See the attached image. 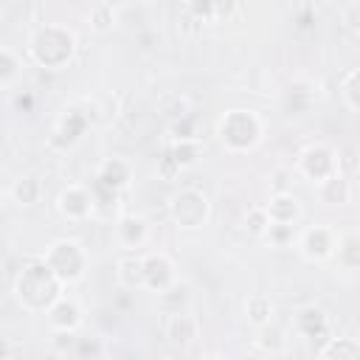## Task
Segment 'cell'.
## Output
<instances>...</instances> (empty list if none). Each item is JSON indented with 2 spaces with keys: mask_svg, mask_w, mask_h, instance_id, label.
<instances>
[{
  "mask_svg": "<svg viewBox=\"0 0 360 360\" xmlns=\"http://www.w3.org/2000/svg\"><path fill=\"white\" fill-rule=\"evenodd\" d=\"M59 284H62V278L53 273V267L48 264V259L31 262V264H25V270L20 273L17 295H20V301H25L28 307H45V304H51V301L56 298Z\"/></svg>",
  "mask_w": 360,
  "mask_h": 360,
  "instance_id": "cell-1",
  "label": "cell"
},
{
  "mask_svg": "<svg viewBox=\"0 0 360 360\" xmlns=\"http://www.w3.org/2000/svg\"><path fill=\"white\" fill-rule=\"evenodd\" d=\"M73 45H76V39H73L70 31L56 28V25H48L42 31H37V37L31 39V53H34V59L39 65L56 68V65H62V62L70 59Z\"/></svg>",
  "mask_w": 360,
  "mask_h": 360,
  "instance_id": "cell-2",
  "label": "cell"
},
{
  "mask_svg": "<svg viewBox=\"0 0 360 360\" xmlns=\"http://www.w3.org/2000/svg\"><path fill=\"white\" fill-rule=\"evenodd\" d=\"M219 138L231 149H248V146H253L259 141V121H256V115L253 112H245V110H231L219 121Z\"/></svg>",
  "mask_w": 360,
  "mask_h": 360,
  "instance_id": "cell-3",
  "label": "cell"
},
{
  "mask_svg": "<svg viewBox=\"0 0 360 360\" xmlns=\"http://www.w3.org/2000/svg\"><path fill=\"white\" fill-rule=\"evenodd\" d=\"M172 214H174V219H177L183 228H197V225H202L205 217H208V200H205L200 191L186 188V191H180V194L172 200Z\"/></svg>",
  "mask_w": 360,
  "mask_h": 360,
  "instance_id": "cell-4",
  "label": "cell"
},
{
  "mask_svg": "<svg viewBox=\"0 0 360 360\" xmlns=\"http://www.w3.org/2000/svg\"><path fill=\"white\" fill-rule=\"evenodd\" d=\"M45 259H48V264L53 267V273H56L62 281H73V278L82 276L84 259H82L79 245H73V242H56V245L48 250Z\"/></svg>",
  "mask_w": 360,
  "mask_h": 360,
  "instance_id": "cell-5",
  "label": "cell"
},
{
  "mask_svg": "<svg viewBox=\"0 0 360 360\" xmlns=\"http://www.w3.org/2000/svg\"><path fill=\"white\" fill-rule=\"evenodd\" d=\"M301 169L315 177V180H326L329 174H335V158L329 149L323 146H315V149H307L304 158H301Z\"/></svg>",
  "mask_w": 360,
  "mask_h": 360,
  "instance_id": "cell-6",
  "label": "cell"
},
{
  "mask_svg": "<svg viewBox=\"0 0 360 360\" xmlns=\"http://www.w3.org/2000/svg\"><path fill=\"white\" fill-rule=\"evenodd\" d=\"M59 211H62L65 217L82 219V217H87V214L93 211V194H87V191L79 188V186H70V188H65L62 197H59Z\"/></svg>",
  "mask_w": 360,
  "mask_h": 360,
  "instance_id": "cell-7",
  "label": "cell"
},
{
  "mask_svg": "<svg viewBox=\"0 0 360 360\" xmlns=\"http://www.w3.org/2000/svg\"><path fill=\"white\" fill-rule=\"evenodd\" d=\"M304 253L309 259H326L332 250H335V242H332V233L326 228H309L304 233V242H301Z\"/></svg>",
  "mask_w": 360,
  "mask_h": 360,
  "instance_id": "cell-8",
  "label": "cell"
},
{
  "mask_svg": "<svg viewBox=\"0 0 360 360\" xmlns=\"http://www.w3.org/2000/svg\"><path fill=\"white\" fill-rule=\"evenodd\" d=\"M267 214H270V222H281V225H290L295 217H298V200L292 194H276L267 205Z\"/></svg>",
  "mask_w": 360,
  "mask_h": 360,
  "instance_id": "cell-9",
  "label": "cell"
},
{
  "mask_svg": "<svg viewBox=\"0 0 360 360\" xmlns=\"http://www.w3.org/2000/svg\"><path fill=\"white\" fill-rule=\"evenodd\" d=\"M143 273H146V284H149V287H158V290H163V287L172 281V264H169V259L160 256V253L143 259Z\"/></svg>",
  "mask_w": 360,
  "mask_h": 360,
  "instance_id": "cell-10",
  "label": "cell"
},
{
  "mask_svg": "<svg viewBox=\"0 0 360 360\" xmlns=\"http://www.w3.org/2000/svg\"><path fill=\"white\" fill-rule=\"evenodd\" d=\"M98 180H101V186H107V188H121V186H127V180H129V169H127V163H121V160H107V163L101 166Z\"/></svg>",
  "mask_w": 360,
  "mask_h": 360,
  "instance_id": "cell-11",
  "label": "cell"
},
{
  "mask_svg": "<svg viewBox=\"0 0 360 360\" xmlns=\"http://www.w3.org/2000/svg\"><path fill=\"white\" fill-rule=\"evenodd\" d=\"M321 197H323L326 202H346V200H349V186H346V180L338 177V172L329 174L326 180H321Z\"/></svg>",
  "mask_w": 360,
  "mask_h": 360,
  "instance_id": "cell-12",
  "label": "cell"
},
{
  "mask_svg": "<svg viewBox=\"0 0 360 360\" xmlns=\"http://www.w3.org/2000/svg\"><path fill=\"white\" fill-rule=\"evenodd\" d=\"M118 233H121V242H124V245L135 248V245H141V242H143V236H146V225H143V219L127 217V219H121Z\"/></svg>",
  "mask_w": 360,
  "mask_h": 360,
  "instance_id": "cell-13",
  "label": "cell"
},
{
  "mask_svg": "<svg viewBox=\"0 0 360 360\" xmlns=\"http://www.w3.org/2000/svg\"><path fill=\"white\" fill-rule=\"evenodd\" d=\"M51 321L53 326H62V329H73L79 323V307L73 301H59L53 309H51Z\"/></svg>",
  "mask_w": 360,
  "mask_h": 360,
  "instance_id": "cell-14",
  "label": "cell"
},
{
  "mask_svg": "<svg viewBox=\"0 0 360 360\" xmlns=\"http://www.w3.org/2000/svg\"><path fill=\"white\" fill-rule=\"evenodd\" d=\"M14 197H17L20 205H34L37 197H39V180L31 177V174L20 177V180L14 183Z\"/></svg>",
  "mask_w": 360,
  "mask_h": 360,
  "instance_id": "cell-15",
  "label": "cell"
},
{
  "mask_svg": "<svg viewBox=\"0 0 360 360\" xmlns=\"http://www.w3.org/2000/svg\"><path fill=\"white\" fill-rule=\"evenodd\" d=\"M118 267H121V281H124L127 287H135V284H146L143 259H124Z\"/></svg>",
  "mask_w": 360,
  "mask_h": 360,
  "instance_id": "cell-16",
  "label": "cell"
},
{
  "mask_svg": "<svg viewBox=\"0 0 360 360\" xmlns=\"http://www.w3.org/2000/svg\"><path fill=\"white\" fill-rule=\"evenodd\" d=\"M169 338L174 343H186L188 338H194V321L188 315H174L169 321Z\"/></svg>",
  "mask_w": 360,
  "mask_h": 360,
  "instance_id": "cell-17",
  "label": "cell"
},
{
  "mask_svg": "<svg viewBox=\"0 0 360 360\" xmlns=\"http://www.w3.org/2000/svg\"><path fill=\"white\" fill-rule=\"evenodd\" d=\"M174 160L180 163V166H191L197 158H200V146L194 143V141H188V138H180V143L174 146Z\"/></svg>",
  "mask_w": 360,
  "mask_h": 360,
  "instance_id": "cell-18",
  "label": "cell"
},
{
  "mask_svg": "<svg viewBox=\"0 0 360 360\" xmlns=\"http://www.w3.org/2000/svg\"><path fill=\"white\" fill-rule=\"evenodd\" d=\"M248 312H250V321L264 323V321L270 318L273 307H270V301H264V298H250V301H248Z\"/></svg>",
  "mask_w": 360,
  "mask_h": 360,
  "instance_id": "cell-19",
  "label": "cell"
},
{
  "mask_svg": "<svg viewBox=\"0 0 360 360\" xmlns=\"http://www.w3.org/2000/svg\"><path fill=\"white\" fill-rule=\"evenodd\" d=\"M248 228H250V233H264L270 228V214L264 208H253L248 217Z\"/></svg>",
  "mask_w": 360,
  "mask_h": 360,
  "instance_id": "cell-20",
  "label": "cell"
},
{
  "mask_svg": "<svg viewBox=\"0 0 360 360\" xmlns=\"http://www.w3.org/2000/svg\"><path fill=\"white\" fill-rule=\"evenodd\" d=\"M323 354L326 357H340V354H352V357H360V346L357 343H352V340H340V343H332L329 349H323Z\"/></svg>",
  "mask_w": 360,
  "mask_h": 360,
  "instance_id": "cell-21",
  "label": "cell"
},
{
  "mask_svg": "<svg viewBox=\"0 0 360 360\" xmlns=\"http://www.w3.org/2000/svg\"><path fill=\"white\" fill-rule=\"evenodd\" d=\"M0 59H3V73H0V82H3V84H8V82H11V76L17 73V62H14V53H11L8 48H3Z\"/></svg>",
  "mask_w": 360,
  "mask_h": 360,
  "instance_id": "cell-22",
  "label": "cell"
},
{
  "mask_svg": "<svg viewBox=\"0 0 360 360\" xmlns=\"http://www.w3.org/2000/svg\"><path fill=\"white\" fill-rule=\"evenodd\" d=\"M346 98H349L352 107L360 110V70L349 76V82H346Z\"/></svg>",
  "mask_w": 360,
  "mask_h": 360,
  "instance_id": "cell-23",
  "label": "cell"
},
{
  "mask_svg": "<svg viewBox=\"0 0 360 360\" xmlns=\"http://www.w3.org/2000/svg\"><path fill=\"white\" fill-rule=\"evenodd\" d=\"M188 8H191V14L194 17H214V0H191L188 3Z\"/></svg>",
  "mask_w": 360,
  "mask_h": 360,
  "instance_id": "cell-24",
  "label": "cell"
},
{
  "mask_svg": "<svg viewBox=\"0 0 360 360\" xmlns=\"http://www.w3.org/2000/svg\"><path fill=\"white\" fill-rule=\"evenodd\" d=\"M93 25H96L98 31H107V28L112 25V8H110V6L98 8V11L93 14Z\"/></svg>",
  "mask_w": 360,
  "mask_h": 360,
  "instance_id": "cell-25",
  "label": "cell"
},
{
  "mask_svg": "<svg viewBox=\"0 0 360 360\" xmlns=\"http://www.w3.org/2000/svg\"><path fill=\"white\" fill-rule=\"evenodd\" d=\"M236 8V0H214V17H228Z\"/></svg>",
  "mask_w": 360,
  "mask_h": 360,
  "instance_id": "cell-26",
  "label": "cell"
},
{
  "mask_svg": "<svg viewBox=\"0 0 360 360\" xmlns=\"http://www.w3.org/2000/svg\"><path fill=\"white\" fill-rule=\"evenodd\" d=\"M346 22H349L352 28H360V6H352V11L346 14Z\"/></svg>",
  "mask_w": 360,
  "mask_h": 360,
  "instance_id": "cell-27",
  "label": "cell"
}]
</instances>
